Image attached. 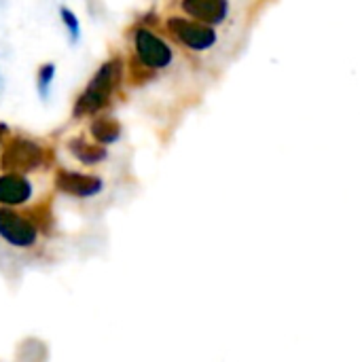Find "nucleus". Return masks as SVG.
I'll use <instances>...</instances> for the list:
<instances>
[{"instance_id": "nucleus-6", "label": "nucleus", "mask_w": 360, "mask_h": 362, "mask_svg": "<svg viewBox=\"0 0 360 362\" xmlns=\"http://www.w3.org/2000/svg\"><path fill=\"white\" fill-rule=\"evenodd\" d=\"M55 187L72 197H93L102 191L104 182L98 176L91 174H79V172H68L59 170L55 176Z\"/></svg>"}, {"instance_id": "nucleus-14", "label": "nucleus", "mask_w": 360, "mask_h": 362, "mask_svg": "<svg viewBox=\"0 0 360 362\" xmlns=\"http://www.w3.org/2000/svg\"><path fill=\"white\" fill-rule=\"evenodd\" d=\"M6 136H8V127L0 123V142H2V140H4Z\"/></svg>"}, {"instance_id": "nucleus-2", "label": "nucleus", "mask_w": 360, "mask_h": 362, "mask_svg": "<svg viewBox=\"0 0 360 362\" xmlns=\"http://www.w3.org/2000/svg\"><path fill=\"white\" fill-rule=\"evenodd\" d=\"M47 161V151L28 138H11L0 155V168L8 174H25Z\"/></svg>"}, {"instance_id": "nucleus-11", "label": "nucleus", "mask_w": 360, "mask_h": 362, "mask_svg": "<svg viewBox=\"0 0 360 362\" xmlns=\"http://www.w3.org/2000/svg\"><path fill=\"white\" fill-rule=\"evenodd\" d=\"M155 74H157V72H153L151 68H146L136 55L129 59V81H132L134 85H144V83H149Z\"/></svg>"}, {"instance_id": "nucleus-4", "label": "nucleus", "mask_w": 360, "mask_h": 362, "mask_svg": "<svg viewBox=\"0 0 360 362\" xmlns=\"http://www.w3.org/2000/svg\"><path fill=\"white\" fill-rule=\"evenodd\" d=\"M134 55L153 72L166 70L174 59L172 47L146 25H138L134 30Z\"/></svg>"}, {"instance_id": "nucleus-1", "label": "nucleus", "mask_w": 360, "mask_h": 362, "mask_svg": "<svg viewBox=\"0 0 360 362\" xmlns=\"http://www.w3.org/2000/svg\"><path fill=\"white\" fill-rule=\"evenodd\" d=\"M121 78H123V59L110 57L108 62H104L98 68V72L91 76L85 91L76 98L72 115L79 119V117H89V115L100 112L110 102L115 89L121 85Z\"/></svg>"}, {"instance_id": "nucleus-8", "label": "nucleus", "mask_w": 360, "mask_h": 362, "mask_svg": "<svg viewBox=\"0 0 360 362\" xmlns=\"http://www.w3.org/2000/svg\"><path fill=\"white\" fill-rule=\"evenodd\" d=\"M32 197V185L23 174H8L0 176V204L2 206H21Z\"/></svg>"}, {"instance_id": "nucleus-5", "label": "nucleus", "mask_w": 360, "mask_h": 362, "mask_svg": "<svg viewBox=\"0 0 360 362\" xmlns=\"http://www.w3.org/2000/svg\"><path fill=\"white\" fill-rule=\"evenodd\" d=\"M36 225L30 218L17 214L11 208H0V238L6 244L17 248H30L36 244Z\"/></svg>"}, {"instance_id": "nucleus-12", "label": "nucleus", "mask_w": 360, "mask_h": 362, "mask_svg": "<svg viewBox=\"0 0 360 362\" xmlns=\"http://www.w3.org/2000/svg\"><path fill=\"white\" fill-rule=\"evenodd\" d=\"M53 76H55V66H53V64H42L40 70H38V78H36L38 95H40L42 100L49 95V87H51Z\"/></svg>"}, {"instance_id": "nucleus-7", "label": "nucleus", "mask_w": 360, "mask_h": 362, "mask_svg": "<svg viewBox=\"0 0 360 362\" xmlns=\"http://www.w3.org/2000/svg\"><path fill=\"white\" fill-rule=\"evenodd\" d=\"M180 8L191 19H197L208 25H219L229 15L227 0H180Z\"/></svg>"}, {"instance_id": "nucleus-13", "label": "nucleus", "mask_w": 360, "mask_h": 362, "mask_svg": "<svg viewBox=\"0 0 360 362\" xmlns=\"http://www.w3.org/2000/svg\"><path fill=\"white\" fill-rule=\"evenodd\" d=\"M59 15H62V21H64V25L68 28L70 40H72V42H76V40H79V34H81V25H79V19H76V15H74L70 8H66V6H62V8H59Z\"/></svg>"}, {"instance_id": "nucleus-10", "label": "nucleus", "mask_w": 360, "mask_h": 362, "mask_svg": "<svg viewBox=\"0 0 360 362\" xmlns=\"http://www.w3.org/2000/svg\"><path fill=\"white\" fill-rule=\"evenodd\" d=\"M91 136L95 138V142L104 144H112L121 138V125L117 119L112 117H98L91 123Z\"/></svg>"}, {"instance_id": "nucleus-3", "label": "nucleus", "mask_w": 360, "mask_h": 362, "mask_svg": "<svg viewBox=\"0 0 360 362\" xmlns=\"http://www.w3.org/2000/svg\"><path fill=\"white\" fill-rule=\"evenodd\" d=\"M166 30L182 47H187L191 51H208L219 40V34L212 25L202 23V21L191 19V17H182V15H172L166 21Z\"/></svg>"}, {"instance_id": "nucleus-9", "label": "nucleus", "mask_w": 360, "mask_h": 362, "mask_svg": "<svg viewBox=\"0 0 360 362\" xmlns=\"http://www.w3.org/2000/svg\"><path fill=\"white\" fill-rule=\"evenodd\" d=\"M68 148H70V153H72L81 163H85V165H95V163L104 161L106 155H108L106 148H104L102 144H91V142H87V140H83V138L70 140V142H68Z\"/></svg>"}]
</instances>
